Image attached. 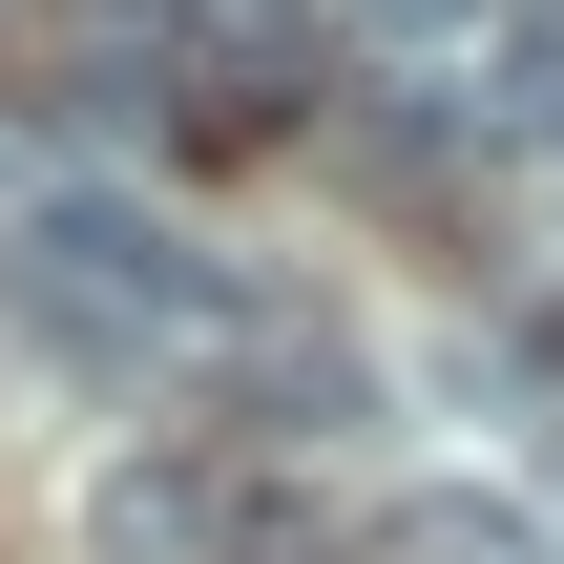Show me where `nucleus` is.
I'll return each mask as SVG.
<instances>
[{"mask_svg":"<svg viewBox=\"0 0 564 564\" xmlns=\"http://www.w3.org/2000/svg\"><path fill=\"white\" fill-rule=\"evenodd\" d=\"M21 251H42V293H21L42 356H126V335H209V314H230V272H209L147 188H63Z\"/></svg>","mask_w":564,"mask_h":564,"instance_id":"1","label":"nucleus"},{"mask_svg":"<svg viewBox=\"0 0 564 564\" xmlns=\"http://www.w3.org/2000/svg\"><path fill=\"white\" fill-rule=\"evenodd\" d=\"M84 564H251V481L230 460H126L84 502Z\"/></svg>","mask_w":564,"mask_h":564,"instance_id":"2","label":"nucleus"},{"mask_svg":"<svg viewBox=\"0 0 564 564\" xmlns=\"http://www.w3.org/2000/svg\"><path fill=\"white\" fill-rule=\"evenodd\" d=\"M230 398H251V440H335V419H377L356 335H251V314H230Z\"/></svg>","mask_w":564,"mask_h":564,"instance_id":"3","label":"nucleus"},{"mask_svg":"<svg viewBox=\"0 0 564 564\" xmlns=\"http://www.w3.org/2000/svg\"><path fill=\"white\" fill-rule=\"evenodd\" d=\"M377 564H544V523H523V502H481V481H419V502L377 523Z\"/></svg>","mask_w":564,"mask_h":564,"instance_id":"4","label":"nucleus"},{"mask_svg":"<svg viewBox=\"0 0 564 564\" xmlns=\"http://www.w3.org/2000/svg\"><path fill=\"white\" fill-rule=\"evenodd\" d=\"M481 147H564V21H502L481 42V105H460Z\"/></svg>","mask_w":564,"mask_h":564,"instance_id":"5","label":"nucleus"},{"mask_svg":"<svg viewBox=\"0 0 564 564\" xmlns=\"http://www.w3.org/2000/svg\"><path fill=\"white\" fill-rule=\"evenodd\" d=\"M481 0H356V42H460Z\"/></svg>","mask_w":564,"mask_h":564,"instance_id":"6","label":"nucleus"},{"mask_svg":"<svg viewBox=\"0 0 564 564\" xmlns=\"http://www.w3.org/2000/svg\"><path fill=\"white\" fill-rule=\"evenodd\" d=\"M230 21H293V0H230Z\"/></svg>","mask_w":564,"mask_h":564,"instance_id":"7","label":"nucleus"}]
</instances>
